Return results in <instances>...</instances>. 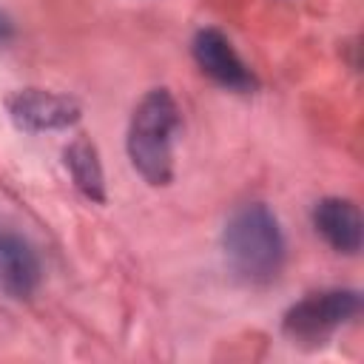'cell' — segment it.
<instances>
[{
    "instance_id": "obj_4",
    "label": "cell",
    "mask_w": 364,
    "mask_h": 364,
    "mask_svg": "<svg viewBox=\"0 0 364 364\" xmlns=\"http://www.w3.org/2000/svg\"><path fill=\"white\" fill-rule=\"evenodd\" d=\"M6 111L20 131H65L80 122L82 108L68 94H54L46 88H20L6 100Z\"/></svg>"
},
{
    "instance_id": "obj_7",
    "label": "cell",
    "mask_w": 364,
    "mask_h": 364,
    "mask_svg": "<svg viewBox=\"0 0 364 364\" xmlns=\"http://www.w3.org/2000/svg\"><path fill=\"white\" fill-rule=\"evenodd\" d=\"M313 228L336 253L355 256L361 250L364 225H361L358 208L350 199L327 196V199L316 202V208H313Z\"/></svg>"
},
{
    "instance_id": "obj_1",
    "label": "cell",
    "mask_w": 364,
    "mask_h": 364,
    "mask_svg": "<svg viewBox=\"0 0 364 364\" xmlns=\"http://www.w3.org/2000/svg\"><path fill=\"white\" fill-rule=\"evenodd\" d=\"M222 250L230 270L247 284H267L284 264V233L264 202H247L230 213L222 230Z\"/></svg>"
},
{
    "instance_id": "obj_8",
    "label": "cell",
    "mask_w": 364,
    "mask_h": 364,
    "mask_svg": "<svg viewBox=\"0 0 364 364\" xmlns=\"http://www.w3.org/2000/svg\"><path fill=\"white\" fill-rule=\"evenodd\" d=\"M63 159L77 191L91 202H105V176H102V165L94 142L88 139L68 142V148L63 151Z\"/></svg>"
},
{
    "instance_id": "obj_5",
    "label": "cell",
    "mask_w": 364,
    "mask_h": 364,
    "mask_svg": "<svg viewBox=\"0 0 364 364\" xmlns=\"http://www.w3.org/2000/svg\"><path fill=\"white\" fill-rule=\"evenodd\" d=\"M193 60L196 65L222 88L239 91V94H250L256 91V77L253 71L242 63V57L236 54L233 43L219 31V28H199L193 37Z\"/></svg>"
},
{
    "instance_id": "obj_3",
    "label": "cell",
    "mask_w": 364,
    "mask_h": 364,
    "mask_svg": "<svg viewBox=\"0 0 364 364\" xmlns=\"http://www.w3.org/2000/svg\"><path fill=\"white\" fill-rule=\"evenodd\" d=\"M361 313V296L358 290H318L296 301L284 318L282 330L293 344H324L327 336H333L341 324L353 321Z\"/></svg>"
},
{
    "instance_id": "obj_6",
    "label": "cell",
    "mask_w": 364,
    "mask_h": 364,
    "mask_svg": "<svg viewBox=\"0 0 364 364\" xmlns=\"http://www.w3.org/2000/svg\"><path fill=\"white\" fill-rule=\"evenodd\" d=\"M40 287V259L28 239L0 228V293L9 299H31Z\"/></svg>"
},
{
    "instance_id": "obj_9",
    "label": "cell",
    "mask_w": 364,
    "mask_h": 364,
    "mask_svg": "<svg viewBox=\"0 0 364 364\" xmlns=\"http://www.w3.org/2000/svg\"><path fill=\"white\" fill-rule=\"evenodd\" d=\"M11 34H14V28H11V23H9V17L0 11V43H6V40H11Z\"/></svg>"
},
{
    "instance_id": "obj_2",
    "label": "cell",
    "mask_w": 364,
    "mask_h": 364,
    "mask_svg": "<svg viewBox=\"0 0 364 364\" xmlns=\"http://www.w3.org/2000/svg\"><path fill=\"white\" fill-rule=\"evenodd\" d=\"M179 105L168 88L148 91L131 114L128 159L148 185H168L173 179V136L179 131Z\"/></svg>"
}]
</instances>
